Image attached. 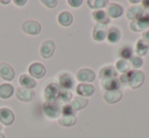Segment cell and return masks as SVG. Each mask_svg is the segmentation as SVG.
<instances>
[{
  "label": "cell",
  "mask_w": 149,
  "mask_h": 138,
  "mask_svg": "<svg viewBox=\"0 0 149 138\" xmlns=\"http://www.w3.org/2000/svg\"><path fill=\"white\" fill-rule=\"evenodd\" d=\"M77 123L76 111L70 105H65L61 108V115L58 118V124L63 127H72Z\"/></svg>",
  "instance_id": "6da1fadb"
},
{
  "label": "cell",
  "mask_w": 149,
  "mask_h": 138,
  "mask_svg": "<svg viewBox=\"0 0 149 138\" xmlns=\"http://www.w3.org/2000/svg\"><path fill=\"white\" fill-rule=\"evenodd\" d=\"M145 80V74L141 70H131L128 72V85L133 89H139Z\"/></svg>",
  "instance_id": "7a4b0ae2"
},
{
  "label": "cell",
  "mask_w": 149,
  "mask_h": 138,
  "mask_svg": "<svg viewBox=\"0 0 149 138\" xmlns=\"http://www.w3.org/2000/svg\"><path fill=\"white\" fill-rule=\"evenodd\" d=\"M42 109H43L44 114L51 119L59 118L61 115V107L58 104V102H46L44 103Z\"/></svg>",
  "instance_id": "3957f363"
},
{
  "label": "cell",
  "mask_w": 149,
  "mask_h": 138,
  "mask_svg": "<svg viewBox=\"0 0 149 138\" xmlns=\"http://www.w3.org/2000/svg\"><path fill=\"white\" fill-rule=\"evenodd\" d=\"M149 27V13L145 11L140 17H138L135 21H131L130 23V29L131 31L136 32V33H139V32H142L144 30H147Z\"/></svg>",
  "instance_id": "277c9868"
},
{
  "label": "cell",
  "mask_w": 149,
  "mask_h": 138,
  "mask_svg": "<svg viewBox=\"0 0 149 138\" xmlns=\"http://www.w3.org/2000/svg\"><path fill=\"white\" fill-rule=\"evenodd\" d=\"M60 91H61V89H60L59 84H57L55 82L49 83L45 87V91H44L46 102H57Z\"/></svg>",
  "instance_id": "5b68a950"
},
{
  "label": "cell",
  "mask_w": 149,
  "mask_h": 138,
  "mask_svg": "<svg viewBox=\"0 0 149 138\" xmlns=\"http://www.w3.org/2000/svg\"><path fill=\"white\" fill-rule=\"evenodd\" d=\"M22 30L27 35L36 36L41 32V25L36 21H26L22 25Z\"/></svg>",
  "instance_id": "8992f818"
},
{
  "label": "cell",
  "mask_w": 149,
  "mask_h": 138,
  "mask_svg": "<svg viewBox=\"0 0 149 138\" xmlns=\"http://www.w3.org/2000/svg\"><path fill=\"white\" fill-rule=\"evenodd\" d=\"M107 25H102V23H96L93 27V32H92V37L95 41L102 42L106 39L107 36Z\"/></svg>",
  "instance_id": "52a82bcc"
},
{
  "label": "cell",
  "mask_w": 149,
  "mask_h": 138,
  "mask_svg": "<svg viewBox=\"0 0 149 138\" xmlns=\"http://www.w3.org/2000/svg\"><path fill=\"white\" fill-rule=\"evenodd\" d=\"M55 51V44L51 40H47V41L43 42L40 47V55L44 59H48V58L52 57Z\"/></svg>",
  "instance_id": "ba28073f"
},
{
  "label": "cell",
  "mask_w": 149,
  "mask_h": 138,
  "mask_svg": "<svg viewBox=\"0 0 149 138\" xmlns=\"http://www.w3.org/2000/svg\"><path fill=\"white\" fill-rule=\"evenodd\" d=\"M95 79V73L92 69L89 68H82L77 72V80L81 83L92 82Z\"/></svg>",
  "instance_id": "9c48e42d"
},
{
  "label": "cell",
  "mask_w": 149,
  "mask_h": 138,
  "mask_svg": "<svg viewBox=\"0 0 149 138\" xmlns=\"http://www.w3.org/2000/svg\"><path fill=\"white\" fill-rule=\"evenodd\" d=\"M15 95H17V99L19 100L22 102H31L35 97V93H34L33 89H25V87H19L15 91Z\"/></svg>",
  "instance_id": "30bf717a"
},
{
  "label": "cell",
  "mask_w": 149,
  "mask_h": 138,
  "mask_svg": "<svg viewBox=\"0 0 149 138\" xmlns=\"http://www.w3.org/2000/svg\"><path fill=\"white\" fill-rule=\"evenodd\" d=\"M29 73L31 75V77H33V78H42L46 74V68L41 63L35 62V63L30 65Z\"/></svg>",
  "instance_id": "8fae6325"
},
{
  "label": "cell",
  "mask_w": 149,
  "mask_h": 138,
  "mask_svg": "<svg viewBox=\"0 0 149 138\" xmlns=\"http://www.w3.org/2000/svg\"><path fill=\"white\" fill-rule=\"evenodd\" d=\"M15 70L10 65L6 63H0V77L4 80L11 81L15 78Z\"/></svg>",
  "instance_id": "7c38bea8"
},
{
  "label": "cell",
  "mask_w": 149,
  "mask_h": 138,
  "mask_svg": "<svg viewBox=\"0 0 149 138\" xmlns=\"http://www.w3.org/2000/svg\"><path fill=\"white\" fill-rule=\"evenodd\" d=\"M15 121V115L13 111L8 108H1L0 109V122L5 126L11 125Z\"/></svg>",
  "instance_id": "4fadbf2b"
},
{
  "label": "cell",
  "mask_w": 149,
  "mask_h": 138,
  "mask_svg": "<svg viewBox=\"0 0 149 138\" xmlns=\"http://www.w3.org/2000/svg\"><path fill=\"white\" fill-rule=\"evenodd\" d=\"M74 85V80L70 73H61L59 75V87L62 89H72Z\"/></svg>",
  "instance_id": "5bb4252c"
},
{
  "label": "cell",
  "mask_w": 149,
  "mask_h": 138,
  "mask_svg": "<svg viewBox=\"0 0 149 138\" xmlns=\"http://www.w3.org/2000/svg\"><path fill=\"white\" fill-rule=\"evenodd\" d=\"M102 89H105V91H118L120 87V82L118 78H109V79H102L100 80Z\"/></svg>",
  "instance_id": "9a60e30c"
},
{
  "label": "cell",
  "mask_w": 149,
  "mask_h": 138,
  "mask_svg": "<svg viewBox=\"0 0 149 138\" xmlns=\"http://www.w3.org/2000/svg\"><path fill=\"white\" fill-rule=\"evenodd\" d=\"M123 97V93L118 91H105L103 95V100L107 104H116L120 102Z\"/></svg>",
  "instance_id": "2e32d148"
},
{
  "label": "cell",
  "mask_w": 149,
  "mask_h": 138,
  "mask_svg": "<svg viewBox=\"0 0 149 138\" xmlns=\"http://www.w3.org/2000/svg\"><path fill=\"white\" fill-rule=\"evenodd\" d=\"M94 91H95V87L89 83H80L77 85V93L80 95V97H91Z\"/></svg>",
  "instance_id": "e0dca14e"
},
{
  "label": "cell",
  "mask_w": 149,
  "mask_h": 138,
  "mask_svg": "<svg viewBox=\"0 0 149 138\" xmlns=\"http://www.w3.org/2000/svg\"><path fill=\"white\" fill-rule=\"evenodd\" d=\"M116 76H118V73H116V68L111 65L104 66V67H102L99 71L100 80H102V79L116 78Z\"/></svg>",
  "instance_id": "ac0fdd59"
},
{
  "label": "cell",
  "mask_w": 149,
  "mask_h": 138,
  "mask_svg": "<svg viewBox=\"0 0 149 138\" xmlns=\"http://www.w3.org/2000/svg\"><path fill=\"white\" fill-rule=\"evenodd\" d=\"M145 12V10L142 8V6H139V5H134V6H131L127 10V19H130V21H135L138 17H140L143 13Z\"/></svg>",
  "instance_id": "d6986e66"
},
{
  "label": "cell",
  "mask_w": 149,
  "mask_h": 138,
  "mask_svg": "<svg viewBox=\"0 0 149 138\" xmlns=\"http://www.w3.org/2000/svg\"><path fill=\"white\" fill-rule=\"evenodd\" d=\"M124 13V8L120 5L116 4V3H111L107 8V15L108 17L111 19H118Z\"/></svg>",
  "instance_id": "ffe728a7"
},
{
  "label": "cell",
  "mask_w": 149,
  "mask_h": 138,
  "mask_svg": "<svg viewBox=\"0 0 149 138\" xmlns=\"http://www.w3.org/2000/svg\"><path fill=\"white\" fill-rule=\"evenodd\" d=\"M120 37H122V34H120V31L116 27H110L107 31V36H106V39L109 43L111 44H116L120 42Z\"/></svg>",
  "instance_id": "44dd1931"
},
{
  "label": "cell",
  "mask_w": 149,
  "mask_h": 138,
  "mask_svg": "<svg viewBox=\"0 0 149 138\" xmlns=\"http://www.w3.org/2000/svg\"><path fill=\"white\" fill-rule=\"evenodd\" d=\"M19 84L22 85V87L33 89L34 87H36L37 82H36V80L33 77L29 76L28 74H22L19 76Z\"/></svg>",
  "instance_id": "7402d4cb"
},
{
  "label": "cell",
  "mask_w": 149,
  "mask_h": 138,
  "mask_svg": "<svg viewBox=\"0 0 149 138\" xmlns=\"http://www.w3.org/2000/svg\"><path fill=\"white\" fill-rule=\"evenodd\" d=\"M88 100L86 99V97H74V99L72 100V102H70V105L72 107V109L74 110V111H80V110L84 109L85 107H87L88 106Z\"/></svg>",
  "instance_id": "603a6c76"
},
{
  "label": "cell",
  "mask_w": 149,
  "mask_h": 138,
  "mask_svg": "<svg viewBox=\"0 0 149 138\" xmlns=\"http://www.w3.org/2000/svg\"><path fill=\"white\" fill-rule=\"evenodd\" d=\"M57 21L62 27H70L72 23V15L68 11H62L58 14Z\"/></svg>",
  "instance_id": "cb8c5ba5"
},
{
  "label": "cell",
  "mask_w": 149,
  "mask_h": 138,
  "mask_svg": "<svg viewBox=\"0 0 149 138\" xmlns=\"http://www.w3.org/2000/svg\"><path fill=\"white\" fill-rule=\"evenodd\" d=\"M92 16L97 21V23H102V25H107L110 21V19L108 17L107 13L103 10H96L92 13Z\"/></svg>",
  "instance_id": "d4e9b609"
},
{
  "label": "cell",
  "mask_w": 149,
  "mask_h": 138,
  "mask_svg": "<svg viewBox=\"0 0 149 138\" xmlns=\"http://www.w3.org/2000/svg\"><path fill=\"white\" fill-rule=\"evenodd\" d=\"M15 89L9 83H2L0 84V97L1 99H9L13 95Z\"/></svg>",
  "instance_id": "484cf974"
},
{
  "label": "cell",
  "mask_w": 149,
  "mask_h": 138,
  "mask_svg": "<svg viewBox=\"0 0 149 138\" xmlns=\"http://www.w3.org/2000/svg\"><path fill=\"white\" fill-rule=\"evenodd\" d=\"M148 51H149V45L145 41H143L142 39H140L136 44V50H135L136 54H138L139 57H141V56L146 55L148 53Z\"/></svg>",
  "instance_id": "4316f807"
},
{
  "label": "cell",
  "mask_w": 149,
  "mask_h": 138,
  "mask_svg": "<svg viewBox=\"0 0 149 138\" xmlns=\"http://www.w3.org/2000/svg\"><path fill=\"white\" fill-rule=\"evenodd\" d=\"M116 69L123 74H126L131 71V65L129 62H127V60L120 59L116 63Z\"/></svg>",
  "instance_id": "83f0119b"
},
{
  "label": "cell",
  "mask_w": 149,
  "mask_h": 138,
  "mask_svg": "<svg viewBox=\"0 0 149 138\" xmlns=\"http://www.w3.org/2000/svg\"><path fill=\"white\" fill-rule=\"evenodd\" d=\"M118 55L120 56L123 60H127V59H131L133 56V49L130 46H124L120 49L118 51Z\"/></svg>",
  "instance_id": "f1b7e54d"
},
{
  "label": "cell",
  "mask_w": 149,
  "mask_h": 138,
  "mask_svg": "<svg viewBox=\"0 0 149 138\" xmlns=\"http://www.w3.org/2000/svg\"><path fill=\"white\" fill-rule=\"evenodd\" d=\"M87 4L92 9H101L107 4L106 0H88Z\"/></svg>",
  "instance_id": "f546056e"
},
{
  "label": "cell",
  "mask_w": 149,
  "mask_h": 138,
  "mask_svg": "<svg viewBox=\"0 0 149 138\" xmlns=\"http://www.w3.org/2000/svg\"><path fill=\"white\" fill-rule=\"evenodd\" d=\"M72 100V93H70V91H66V89H62L60 91V93L59 95H58V101L60 102H63V103H68V102H70Z\"/></svg>",
  "instance_id": "4dcf8cb0"
},
{
  "label": "cell",
  "mask_w": 149,
  "mask_h": 138,
  "mask_svg": "<svg viewBox=\"0 0 149 138\" xmlns=\"http://www.w3.org/2000/svg\"><path fill=\"white\" fill-rule=\"evenodd\" d=\"M130 62H131V65L134 68H140L143 65V62L144 61L139 56H132V58L130 59Z\"/></svg>",
  "instance_id": "1f68e13d"
},
{
  "label": "cell",
  "mask_w": 149,
  "mask_h": 138,
  "mask_svg": "<svg viewBox=\"0 0 149 138\" xmlns=\"http://www.w3.org/2000/svg\"><path fill=\"white\" fill-rule=\"evenodd\" d=\"M42 4H44L48 8H54L57 4V1L56 0H42L41 1Z\"/></svg>",
  "instance_id": "d6a6232c"
},
{
  "label": "cell",
  "mask_w": 149,
  "mask_h": 138,
  "mask_svg": "<svg viewBox=\"0 0 149 138\" xmlns=\"http://www.w3.org/2000/svg\"><path fill=\"white\" fill-rule=\"evenodd\" d=\"M82 3H83L82 0H68V4L72 7H79L82 5Z\"/></svg>",
  "instance_id": "836d02e7"
},
{
  "label": "cell",
  "mask_w": 149,
  "mask_h": 138,
  "mask_svg": "<svg viewBox=\"0 0 149 138\" xmlns=\"http://www.w3.org/2000/svg\"><path fill=\"white\" fill-rule=\"evenodd\" d=\"M120 82V84H128V73H126V74H122V76H120V78L118 79Z\"/></svg>",
  "instance_id": "e575fe53"
},
{
  "label": "cell",
  "mask_w": 149,
  "mask_h": 138,
  "mask_svg": "<svg viewBox=\"0 0 149 138\" xmlns=\"http://www.w3.org/2000/svg\"><path fill=\"white\" fill-rule=\"evenodd\" d=\"M142 40L143 41H145L149 45V30L146 32H144V33L142 34Z\"/></svg>",
  "instance_id": "d590c367"
},
{
  "label": "cell",
  "mask_w": 149,
  "mask_h": 138,
  "mask_svg": "<svg viewBox=\"0 0 149 138\" xmlns=\"http://www.w3.org/2000/svg\"><path fill=\"white\" fill-rule=\"evenodd\" d=\"M142 8L144 9H147L149 10V0H143L142 1Z\"/></svg>",
  "instance_id": "8d00e7d4"
},
{
  "label": "cell",
  "mask_w": 149,
  "mask_h": 138,
  "mask_svg": "<svg viewBox=\"0 0 149 138\" xmlns=\"http://www.w3.org/2000/svg\"><path fill=\"white\" fill-rule=\"evenodd\" d=\"M15 3L17 5H19V6H23V5H25L26 3H27V1H26V0H21V1H19V0H15Z\"/></svg>",
  "instance_id": "74e56055"
},
{
  "label": "cell",
  "mask_w": 149,
  "mask_h": 138,
  "mask_svg": "<svg viewBox=\"0 0 149 138\" xmlns=\"http://www.w3.org/2000/svg\"><path fill=\"white\" fill-rule=\"evenodd\" d=\"M139 2H140L139 0H134V1H133V0H131V1H130V3H132V4H134V3H139Z\"/></svg>",
  "instance_id": "f35d334b"
},
{
  "label": "cell",
  "mask_w": 149,
  "mask_h": 138,
  "mask_svg": "<svg viewBox=\"0 0 149 138\" xmlns=\"http://www.w3.org/2000/svg\"><path fill=\"white\" fill-rule=\"evenodd\" d=\"M9 2H10V1H8V0H7V1H1V3H3V4H8Z\"/></svg>",
  "instance_id": "ab89813d"
},
{
  "label": "cell",
  "mask_w": 149,
  "mask_h": 138,
  "mask_svg": "<svg viewBox=\"0 0 149 138\" xmlns=\"http://www.w3.org/2000/svg\"><path fill=\"white\" fill-rule=\"evenodd\" d=\"M0 138H5V137H4V135H3L2 133H0Z\"/></svg>",
  "instance_id": "60d3db41"
},
{
  "label": "cell",
  "mask_w": 149,
  "mask_h": 138,
  "mask_svg": "<svg viewBox=\"0 0 149 138\" xmlns=\"http://www.w3.org/2000/svg\"><path fill=\"white\" fill-rule=\"evenodd\" d=\"M0 130H1V126H0Z\"/></svg>",
  "instance_id": "b9f144b4"
}]
</instances>
